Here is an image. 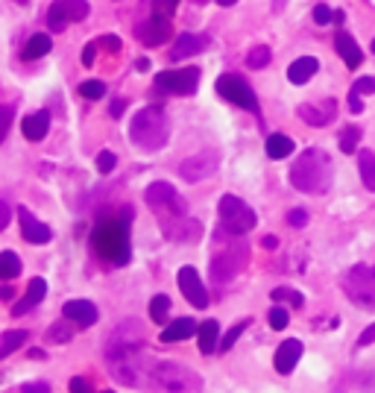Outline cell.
Masks as SVG:
<instances>
[{
    "mask_svg": "<svg viewBox=\"0 0 375 393\" xmlns=\"http://www.w3.org/2000/svg\"><path fill=\"white\" fill-rule=\"evenodd\" d=\"M332 179H334L332 159L319 147H308L291 165V185L302 194H326L332 188Z\"/></svg>",
    "mask_w": 375,
    "mask_h": 393,
    "instance_id": "6da1fadb",
    "label": "cell"
},
{
    "mask_svg": "<svg viewBox=\"0 0 375 393\" xmlns=\"http://www.w3.org/2000/svg\"><path fill=\"white\" fill-rule=\"evenodd\" d=\"M91 249L112 265L129 261V214L103 217L91 232Z\"/></svg>",
    "mask_w": 375,
    "mask_h": 393,
    "instance_id": "7a4b0ae2",
    "label": "cell"
},
{
    "mask_svg": "<svg viewBox=\"0 0 375 393\" xmlns=\"http://www.w3.org/2000/svg\"><path fill=\"white\" fill-rule=\"evenodd\" d=\"M129 138L132 144L144 153H159L170 138V121L164 106H147L132 117L129 124Z\"/></svg>",
    "mask_w": 375,
    "mask_h": 393,
    "instance_id": "3957f363",
    "label": "cell"
},
{
    "mask_svg": "<svg viewBox=\"0 0 375 393\" xmlns=\"http://www.w3.org/2000/svg\"><path fill=\"white\" fill-rule=\"evenodd\" d=\"M147 388L173 390V393H188V390H203V379L196 376L191 367L176 364V361H164V364H152V367H150Z\"/></svg>",
    "mask_w": 375,
    "mask_h": 393,
    "instance_id": "277c9868",
    "label": "cell"
},
{
    "mask_svg": "<svg viewBox=\"0 0 375 393\" xmlns=\"http://www.w3.org/2000/svg\"><path fill=\"white\" fill-rule=\"evenodd\" d=\"M258 223L255 212L249 209V205L240 200L235 194H223L220 196V226H223L226 235H247L252 226Z\"/></svg>",
    "mask_w": 375,
    "mask_h": 393,
    "instance_id": "5b68a950",
    "label": "cell"
},
{
    "mask_svg": "<svg viewBox=\"0 0 375 393\" xmlns=\"http://www.w3.org/2000/svg\"><path fill=\"white\" fill-rule=\"evenodd\" d=\"M247 244H231V247H223L217 249V253L212 256V261H208V270H212V282H217V285H226V282H231L238 276L240 270H244L247 265Z\"/></svg>",
    "mask_w": 375,
    "mask_h": 393,
    "instance_id": "8992f818",
    "label": "cell"
},
{
    "mask_svg": "<svg viewBox=\"0 0 375 393\" xmlns=\"http://www.w3.org/2000/svg\"><path fill=\"white\" fill-rule=\"evenodd\" d=\"M343 291L352 302L363 305V308H375V267L355 265L343 276Z\"/></svg>",
    "mask_w": 375,
    "mask_h": 393,
    "instance_id": "52a82bcc",
    "label": "cell"
},
{
    "mask_svg": "<svg viewBox=\"0 0 375 393\" xmlns=\"http://www.w3.org/2000/svg\"><path fill=\"white\" fill-rule=\"evenodd\" d=\"M144 203L150 205L159 217H176V214H188V205L179 196V191L168 182H152L144 191Z\"/></svg>",
    "mask_w": 375,
    "mask_h": 393,
    "instance_id": "ba28073f",
    "label": "cell"
},
{
    "mask_svg": "<svg viewBox=\"0 0 375 393\" xmlns=\"http://www.w3.org/2000/svg\"><path fill=\"white\" fill-rule=\"evenodd\" d=\"M144 344V329L138 326V320H124L120 326H115L112 335L106 341V358L112 361L117 355H126V352H135Z\"/></svg>",
    "mask_w": 375,
    "mask_h": 393,
    "instance_id": "9c48e42d",
    "label": "cell"
},
{
    "mask_svg": "<svg viewBox=\"0 0 375 393\" xmlns=\"http://www.w3.org/2000/svg\"><path fill=\"white\" fill-rule=\"evenodd\" d=\"M217 91H220V97H226L229 103L247 109V112H258V97L244 76H238V74L217 76Z\"/></svg>",
    "mask_w": 375,
    "mask_h": 393,
    "instance_id": "30bf717a",
    "label": "cell"
},
{
    "mask_svg": "<svg viewBox=\"0 0 375 393\" xmlns=\"http://www.w3.org/2000/svg\"><path fill=\"white\" fill-rule=\"evenodd\" d=\"M156 85L168 94H196L200 89V68H179V71H161L156 76Z\"/></svg>",
    "mask_w": 375,
    "mask_h": 393,
    "instance_id": "8fae6325",
    "label": "cell"
},
{
    "mask_svg": "<svg viewBox=\"0 0 375 393\" xmlns=\"http://www.w3.org/2000/svg\"><path fill=\"white\" fill-rule=\"evenodd\" d=\"M220 165V156L214 150H203V153H196V156H188L182 165H179V177L185 182H203L208 179L212 173L217 170Z\"/></svg>",
    "mask_w": 375,
    "mask_h": 393,
    "instance_id": "7c38bea8",
    "label": "cell"
},
{
    "mask_svg": "<svg viewBox=\"0 0 375 393\" xmlns=\"http://www.w3.org/2000/svg\"><path fill=\"white\" fill-rule=\"evenodd\" d=\"M161 232L170 238V241H179V244H188V241H200L203 235V226L200 221L188 214H176V217H161Z\"/></svg>",
    "mask_w": 375,
    "mask_h": 393,
    "instance_id": "4fadbf2b",
    "label": "cell"
},
{
    "mask_svg": "<svg viewBox=\"0 0 375 393\" xmlns=\"http://www.w3.org/2000/svg\"><path fill=\"white\" fill-rule=\"evenodd\" d=\"M176 282H179V291L188 297V302L194 305V308H208V293H205V285L200 282V273H196L194 267H179V273H176Z\"/></svg>",
    "mask_w": 375,
    "mask_h": 393,
    "instance_id": "5bb4252c",
    "label": "cell"
},
{
    "mask_svg": "<svg viewBox=\"0 0 375 393\" xmlns=\"http://www.w3.org/2000/svg\"><path fill=\"white\" fill-rule=\"evenodd\" d=\"M212 45V38L203 36V32H182V36L173 38V50H170V59L179 62V59H191V56H200V53Z\"/></svg>",
    "mask_w": 375,
    "mask_h": 393,
    "instance_id": "9a60e30c",
    "label": "cell"
},
{
    "mask_svg": "<svg viewBox=\"0 0 375 393\" xmlns=\"http://www.w3.org/2000/svg\"><path fill=\"white\" fill-rule=\"evenodd\" d=\"M135 32H138V41H144L147 47H159V45H164L168 38H173L170 21L156 18V15H152L150 21H144V24H141Z\"/></svg>",
    "mask_w": 375,
    "mask_h": 393,
    "instance_id": "2e32d148",
    "label": "cell"
},
{
    "mask_svg": "<svg viewBox=\"0 0 375 393\" xmlns=\"http://www.w3.org/2000/svg\"><path fill=\"white\" fill-rule=\"evenodd\" d=\"M62 314L68 320H73L76 326H94L97 317H100V311L94 308V302H88V300H71V302H65L62 305Z\"/></svg>",
    "mask_w": 375,
    "mask_h": 393,
    "instance_id": "e0dca14e",
    "label": "cell"
},
{
    "mask_svg": "<svg viewBox=\"0 0 375 393\" xmlns=\"http://www.w3.org/2000/svg\"><path fill=\"white\" fill-rule=\"evenodd\" d=\"M21 235H24V241H30V244H47L50 238H53V229L47 226V223H41V221H36L27 209H21Z\"/></svg>",
    "mask_w": 375,
    "mask_h": 393,
    "instance_id": "ac0fdd59",
    "label": "cell"
},
{
    "mask_svg": "<svg viewBox=\"0 0 375 393\" xmlns=\"http://www.w3.org/2000/svg\"><path fill=\"white\" fill-rule=\"evenodd\" d=\"M299 358H302V344L296 341V337H291V341H284L279 346V352H275V370H279L282 376H288V373H293V367L299 364Z\"/></svg>",
    "mask_w": 375,
    "mask_h": 393,
    "instance_id": "d6986e66",
    "label": "cell"
},
{
    "mask_svg": "<svg viewBox=\"0 0 375 393\" xmlns=\"http://www.w3.org/2000/svg\"><path fill=\"white\" fill-rule=\"evenodd\" d=\"M334 112H337L334 100H326L319 106H299V117L311 126H326L328 121H334Z\"/></svg>",
    "mask_w": 375,
    "mask_h": 393,
    "instance_id": "ffe728a7",
    "label": "cell"
},
{
    "mask_svg": "<svg viewBox=\"0 0 375 393\" xmlns=\"http://www.w3.org/2000/svg\"><path fill=\"white\" fill-rule=\"evenodd\" d=\"M200 332V323H196L194 317H179L173 320L170 326H164L161 332V344H173V341H185V337H191Z\"/></svg>",
    "mask_w": 375,
    "mask_h": 393,
    "instance_id": "44dd1931",
    "label": "cell"
},
{
    "mask_svg": "<svg viewBox=\"0 0 375 393\" xmlns=\"http://www.w3.org/2000/svg\"><path fill=\"white\" fill-rule=\"evenodd\" d=\"M334 47L340 53V59H343L349 68H358V65L363 62V53L358 47V41L349 36V32H337V38H334Z\"/></svg>",
    "mask_w": 375,
    "mask_h": 393,
    "instance_id": "7402d4cb",
    "label": "cell"
},
{
    "mask_svg": "<svg viewBox=\"0 0 375 393\" xmlns=\"http://www.w3.org/2000/svg\"><path fill=\"white\" fill-rule=\"evenodd\" d=\"M319 71V62L314 56H299L296 62H291V68H288V80L293 85H305L311 76Z\"/></svg>",
    "mask_w": 375,
    "mask_h": 393,
    "instance_id": "603a6c76",
    "label": "cell"
},
{
    "mask_svg": "<svg viewBox=\"0 0 375 393\" xmlns=\"http://www.w3.org/2000/svg\"><path fill=\"white\" fill-rule=\"evenodd\" d=\"M47 297V282L44 279H30V288H27V300L24 302H18L15 308H12V314L15 317H21V314H27V311H32L36 305Z\"/></svg>",
    "mask_w": 375,
    "mask_h": 393,
    "instance_id": "cb8c5ba5",
    "label": "cell"
},
{
    "mask_svg": "<svg viewBox=\"0 0 375 393\" xmlns=\"http://www.w3.org/2000/svg\"><path fill=\"white\" fill-rule=\"evenodd\" d=\"M50 129V115L47 112H38V115H30L21 121V133H24L27 141H41Z\"/></svg>",
    "mask_w": 375,
    "mask_h": 393,
    "instance_id": "d4e9b609",
    "label": "cell"
},
{
    "mask_svg": "<svg viewBox=\"0 0 375 393\" xmlns=\"http://www.w3.org/2000/svg\"><path fill=\"white\" fill-rule=\"evenodd\" d=\"M196 341H200V352H203V355H212L214 349H220V323H217V320L200 323Z\"/></svg>",
    "mask_w": 375,
    "mask_h": 393,
    "instance_id": "484cf974",
    "label": "cell"
},
{
    "mask_svg": "<svg viewBox=\"0 0 375 393\" xmlns=\"http://www.w3.org/2000/svg\"><path fill=\"white\" fill-rule=\"evenodd\" d=\"M50 50H53V38L47 36V32H36V36L27 41V47H24V59L27 62L41 59V56H47Z\"/></svg>",
    "mask_w": 375,
    "mask_h": 393,
    "instance_id": "4316f807",
    "label": "cell"
},
{
    "mask_svg": "<svg viewBox=\"0 0 375 393\" xmlns=\"http://www.w3.org/2000/svg\"><path fill=\"white\" fill-rule=\"evenodd\" d=\"M293 150H296V144H293V138H288V135L275 133V135L267 138V156L270 159H288V156H293Z\"/></svg>",
    "mask_w": 375,
    "mask_h": 393,
    "instance_id": "83f0119b",
    "label": "cell"
},
{
    "mask_svg": "<svg viewBox=\"0 0 375 393\" xmlns=\"http://www.w3.org/2000/svg\"><path fill=\"white\" fill-rule=\"evenodd\" d=\"M30 341V332L27 329H12V332H3V337H0V358L12 355L18 346H24Z\"/></svg>",
    "mask_w": 375,
    "mask_h": 393,
    "instance_id": "f1b7e54d",
    "label": "cell"
},
{
    "mask_svg": "<svg viewBox=\"0 0 375 393\" xmlns=\"http://www.w3.org/2000/svg\"><path fill=\"white\" fill-rule=\"evenodd\" d=\"M358 168H361V179L370 191H375V153L372 150H361L358 153Z\"/></svg>",
    "mask_w": 375,
    "mask_h": 393,
    "instance_id": "f546056e",
    "label": "cell"
},
{
    "mask_svg": "<svg viewBox=\"0 0 375 393\" xmlns=\"http://www.w3.org/2000/svg\"><path fill=\"white\" fill-rule=\"evenodd\" d=\"M62 6V12L68 15V21H85L91 15V6H88V0H56Z\"/></svg>",
    "mask_w": 375,
    "mask_h": 393,
    "instance_id": "4dcf8cb0",
    "label": "cell"
},
{
    "mask_svg": "<svg viewBox=\"0 0 375 393\" xmlns=\"http://www.w3.org/2000/svg\"><path fill=\"white\" fill-rule=\"evenodd\" d=\"M47 341L50 344H71L73 341V329H71V320L65 317V320H56L47 329Z\"/></svg>",
    "mask_w": 375,
    "mask_h": 393,
    "instance_id": "1f68e13d",
    "label": "cell"
},
{
    "mask_svg": "<svg viewBox=\"0 0 375 393\" xmlns=\"http://www.w3.org/2000/svg\"><path fill=\"white\" fill-rule=\"evenodd\" d=\"M18 273H21L18 256L12 253V249H3V253H0V276H3V279H15Z\"/></svg>",
    "mask_w": 375,
    "mask_h": 393,
    "instance_id": "d6a6232c",
    "label": "cell"
},
{
    "mask_svg": "<svg viewBox=\"0 0 375 393\" xmlns=\"http://www.w3.org/2000/svg\"><path fill=\"white\" fill-rule=\"evenodd\" d=\"M168 314H170V297H168V293H156L152 302H150V317L156 323H164Z\"/></svg>",
    "mask_w": 375,
    "mask_h": 393,
    "instance_id": "836d02e7",
    "label": "cell"
},
{
    "mask_svg": "<svg viewBox=\"0 0 375 393\" xmlns=\"http://www.w3.org/2000/svg\"><path fill=\"white\" fill-rule=\"evenodd\" d=\"M270 59H273L270 47H267V45H258V47H252V50H249V56H247V65H249L252 71H258V68H267V65H270Z\"/></svg>",
    "mask_w": 375,
    "mask_h": 393,
    "instance_id": "e575fe53",
    "label": "cell"
},
{
    "mask_svg": "<svg viewBox=\"0 0 375 393\" xmlns=\"http://www.w3.org/2000/svg\"><path fill=\"white\" fill-rule=\"evenodd\" d=\"M270 297L275 302H288V305H293V308H302V305H305V297L299 291H293V288H275Z\"/></svg>",
    "mask_w": 375,
    "mask_h": 393,
    "instance_id": "d590c367",
    "label": "cell"
},
{
    "mask_svg": "<svg viewBox=\"0 0 375 393\" xmlns=\"http://www.w3.org/2000/svg\"><path fill=\"white\" fill-rule=\"evenodd\" d=\"M47 24H50V30H53V32H62L65 27L71 24L68 15L62 12V6H59V3H53V6L47 9Z\"/></svg>",
    "mask_w": 375,
    "mask_h": 393,
    "instance_id": "8d00e7d4",
    "label": "cell"
},
{
    "mask_svg": "<svg viewBox=\"0 0 375 393\" xmlns=\"http://www.w3.org/2000/svg\"><path fill=\"white\" fill-rule=\"evenodd\" d=\"M358 144H361V129H358V126H346L343 133H340V150L352 153Z\"/></svg>",
    "mask_w": 375,
    "mask_h": 393,
    "instance_id": "74e56055",
    "label": "cell"
},
{
    "mask_svg": "<svg viewBox=\"0 0 375 393\" xmlns=\"http://www.w3.org/2000/svg\"><path fill=\"white\" fill-rule=\"evenodd\" d=\"M80 94L85 97V100H100V97L106 94V85L100 80H85L80 85Z\"/></svg>",
    "mask_w": 375,
    "mask_h": 393,
    "instance_id": "f35d334b",
    "label": "cell"
},
{
    "mask_svg": "<svg viewBox=\"0 0 375 393\" xmlns=\"http://www.w3.org/2000/svg\"><path fill=\"white\" fill-rule=\"evenodd\" d=\"M176 6H179V0H152V15L170 21L176 15Z\"/></svg>",
    "mask_w": 375,
    "mask_h": 393,
    "instance_id": "ab89813d",
    "label": "cell"
},
{
    "mask_svg": "<svg viewBox=\"0 0 375 393\" xmlns=\"http://www.w3.org/2000/svg\"><path fill=\"white\" fill-rule=\"evenodd\" d=\"M247 326H249V320H240V323L235 326V329H231V332L223 337V341H220V352H229V349L235 346V341H238V337L247 332Z\"/></svg>",
    "mask_w": 375,
    "mask_h": 393,
    "instance_id": "60d3db41",
    "label": "cell"
},
{
    "mask_svg": "<svg viewBox=\"0 0 375 393\" xmlns=\"http://www.w3.org/2000/svg\"><path fill=\"white\" fill-rule=\"evenodd\" d=\"M288 323H291L288 308H282V305H275V308H270V326H273V329H284Z\"/></svg>",
    "mask_w": 375,
    "mask_h": 393,
    "instance_id": "b9f144b4",
    "label": "cell"
},
{
    "mask_svg": "<svg viewBox=\"0 0 375 393\" xmlns=\"http://www.w3.org/2000/svg\"><path fill=\"white\" fill-rule=\"evenodd\" d=\"M115 165H117V156L112 150H103L100 156H97V168H100V173H112Z\"/></svg>",
    "mask_w": 375,
    "mask_h": 393,
    "instance_id": "7bdbcfd3",
    "label": "cell"
},
{
    "mask_svg": "<svg viewBox=\"0 0 375 393\" xmlns=\"http://www.w3.org/2000/svg\"><path fill=\"white\" fill-rule=\"evenodd\" d=\"M334 21V9H328L326 3H319V6H314V24H319V27H326V24H332Z\"/></svg>",
    "mask_w": 375,
    "mask_h": 393,
    "instance_id": "ee69618b",
    "label": "cell"
},
{
    "mask_svg": "<svg viewBox=\"0 0 375 393\" xmlns=\"http://www.w3.org/2000/svg\"><path fill=\"white\" fill-rule=\"evenodd\" d=\"M352 91H358L361 97L363 94H375V76H361V80H355Z\"/></svg>",
    "mask_w": 375,
    "mask_h": 393,
    "instance_id": "f6af8a7d",
    "label": "cell"
},
{
    "mask_svg": "<svg viewBox=\"0 0 375 393\" xmlns=\"http://www.w3.org/2000/svg\"><path fill=\"white\" fill-rule=\"evenodd\" d=\"M21 390H24V393H47L50 385H47V381H27V385H21Z\"/></svg>",
    "mask_w": 375,
    "mask_h": 393,
    "instance_id": "bcb514c9",
    "label": "cell"
},
{
    "mask_svg": "<svg viewBox=\"0 0 375 393\" xmlns=\"http://www.w3.org/2000/svg\"><path fill=\"white\" fill-rule=\"evenodd\" d=\"M288 221H291V226H296V229H302V226L308 223V214H305L302 209H293V212L288 214Z\"/></svg>",
    "mask_w": 375,
    "mask_h": 393,
    "instance_id": "7dc6e473",
    "label": "cell"
},
{
    "mask_svg": "<svg viewBox=\"0 0 375 393\" xmlns=\"http://www.w3.org/2000/svg\"><path fill=\"white\" fill-rule=\"evenodd\" d=\"M94 59H97V47L94 45H85L82 47V65H85V68H91Z\"/></svg>",
    "mask_w": 375,
    "mask_h": 393,
    "instance_id": "c3c4849f",
    "label": "cell"
},
{
    "mask_svg": "<svg viewBox=\"0 0 375 393\" xmlns=\"http://www.w3.org/2000/svg\"><path fill=\"white\" fill-rule=\"evenodd\" d=\"M372 341H375V323L370 326V329H363V332H361V337H358V346H370Z\"/></svg>",
    "mask_w": 375,
    "mask_h": 393,
    "instance_id": "681fc988",
    "label": "cell"
},
{
    "mask_svg": "<svg viewBox=\"0 0 375 393\" xmlns=\"http://www.w3.org/2000/svg\"><path fill=\"white\" fill-rule=\"evenodd\" d=\"M349 109H352L355 115L363 112V103H361V94H358V91H349Z\"/></svg>",
    "mask_w": 375,
    "mask_h": 393,
    "instance_id": "f907efd6",
    "label": "cell"
},
{
    "mask_svg": "<svg viewBox=\"0 0 375 393\" xmlns=\"http://www.w3.org/2000/svg\"><path fill=\"white\" fill-rule=\"evenodd\" d=\"M103 47H106V50H112V53H117V50H120V38L109 32V36H103Z\"/></svg>",
    "mask_w": 375,
    "mask_h": 393,
    "instance_id": "816d5d0a",
    "label": "cell"
},
{
    "mask_svg": "<svg viewBox=\"0 0 375 393\" xmlns=\"http://www.w3.org/2000/svg\"><path fill=\"white\" fill-rule=\"evenodd\" d=\"M9 217H12V212H9V203H0V229L9 226Z\"/></svg>",
    "mask_w": 375,
    "mask_h": 393,
    "instance_id": "f5cc1de1",
    "label": "cell"
},
{
    "mask_svg": "<svg viewBox=\"0 0 375 393\" xmlns=\"http://www.w3.org/2000/svg\"><path fill=\"white\" fill-rule=\"evenodd\" d=\"M124 109H126V100H115L112 109H109V115H112V117H120V115H124Z\"/></svg>",
    "mask_w": 375,
    "mask_h": 393,
    "instance_id": "db71d44e",
    "label": "cell"
},
{
    "mask_svg": "<svg viewBox=\"0 0 375 393\" xmlns=\"http://www.w3.org/2000/svg\"><path fill=\"white\" fill-rule=\"evenodd\" d=\"M71 390H76V393H82V390H88V385H85V379H71Z\"/></svg>",
    "mask_w": 375,
    "mask_h": 393,
    "instance_id": "11a10c76",
    "label": "cell"
},
{
    "mask_svg": "<svg viewBox=\"0 0 375 393\" xmlns=\"http://www.w3.org/2000/svg\"><path fill=\"white\" fill-rule=\"evenodd\" d=\"M135 71H141V74H144V71H150V59H144V56H141V59H135Z\"/></svg>",
    "mask_w": 375,
    "mask_h": 393,
    "instance_id": "9f6ffc18",
    "label": "cell"
},
{
    "mask_svg": "<svg viewBox=\"0 0 375 393\" xmlns=\"http://www.w3.org/2000/svg\"><path fill=\"white\" fill-rule=\"evenodd\" d=\"M264 247H267V249H275V247H279V241H275L273 235H267V238H264Z\"/></svg>",
    "mask_w": 375,
    "mask_h": 393,
    "instance_id": "6f0895ef",
    "label": "cell"
},
{
    "mask_svg": "<svg viewBox=\"0 0 375 393\" xmlns=\"http://www.w3.org/2000/svg\"><path fill=\"white\" fill-rule=\"evenodd\" d=\"M0 297H3V300H12V288H9V285H6L3 291H0Z\"/></svg>",
    "mask_w": 375,
    "mask_h": 393,
    "instance_id": "680465c9",
    "label": "cell"
},
{
    "mask_svg": "<svg viewBox=\"0 0 375 393\" xmlns=\"http://www.w3.org/2000/svg\"><path fill=\"white\" fill-rule=\"evenodd\" d=\"M217 3H220V6H235L238 0H217Z\"/></svg>",
    "mask_w": 375,
    "mask_h": 393,
    "instance_id": "91938a15",
    "label": "cell"
},
{
    "mask_svg": "<svg viewBox=\"0 0 375 393\" xmlns=\"http://www.w3.org/2000/svg\"><path fill=\"white\" fill-rule=\"evenodd\" d=\"M372 53H375V38H372Z\"/></svg>",
    "mask_w": 375,
    "mask_h": 393,
    "instance_id": "94428289",
    "label": "cell"
},
{
    "mask_svg": "<svg viewBox=\"0 0 375 393\" xmlns=\"http://www.w3.org/2000/svg\"><path fill=\"white\" fill-rule=\"evenodd\" d=\"M18 3H27V0H18Z\"/></svg>",
    "mask_w": 375,
    "mask_h": 393,
    "instance_id": "6125c7cd",
    "label": "cell"
},
{
    "mask_svg": "<svg viewBox=\"0 0 375 393\" xmlns=\"http://www.w3.org/2000/svg\"><path fill=\"white\" fill-rule=\"evenodd\" d=\"M196 3H205V0H196Z\"/></svg>",
    "mask_w": 375,
    "mask_h": 393,
    "instance_id": "be15d7a7",
    "label": "cell"
}]
</instances>
